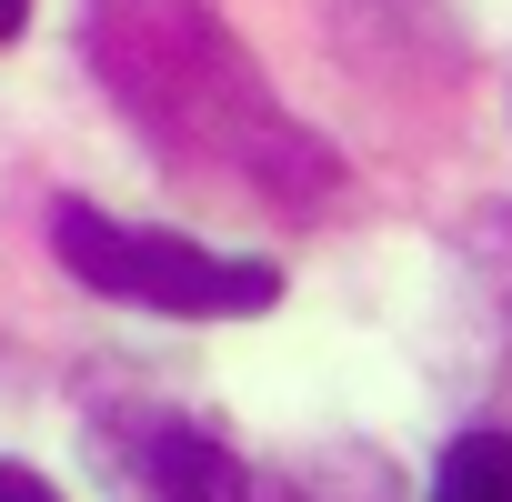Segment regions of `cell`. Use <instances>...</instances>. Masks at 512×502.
<instances>
[{"mask_svg":"<svg viewBox=\"0 0 512 502\" xmlns=\"http://www.w3.org/2000/svg\"><path fill=\"white\" fill-rule=\"evenodd\" d=\"M101 472H111L121 502H251L241 452L211 422H181V412H141L131 432H111Z\"/></svg>","mask_w":512,"mask_h":502,"instance_id":"obj_2","label":"cell"},{"mask_svg":"<svg viewBox=\"0 0 512 502\" xmlns=\"http://www.w3.org/2000/svg\"><path fill=\"white\" fill-rule=\"evenodd\" d=\"M51 251L101 302H141V312H171V322H262L282 302L272 262H241V251H201L181 231L111 221L101 201H51Z\"/></svg>","mask_w":512,"mask_h":502,"instance_id":"obj_1","label":"cell"},{"mask_svg":"<svg viewBox=\"0 0 512 502\" xmlns=\"http://www.w3.org/2000/svg\"><path fill=\"white\" fill-rule=\"evenodd\" d=\"M282 502H312V492H282ZM372 502H392V492H382V482H372Z\"/></svg>","mask_w":512,"mask_h":502,"instance_id":"obj_6","label":"cell"},{"mask_svg":"<svg viewBox=\"0 0 512 502\" xmlns=\"http://www.w3.org/2000/svg\"><path fill=\"white\" fill-rule=\"evenodd\" d=\"M21 21H31V0H0V41H11V31H21Z\"/></svg>","mask_w":512,"mask_h":502,"instance_id":"obj_5","label":"cell"},{"mask_svg":"<svg viewBox=\"0 0 512 502\" xmlns=\"http://www.w3.org/2000/svg\"><path fill=\"white\" fill-rule=\"evenodd\" d=\"M0 502H61V492H51L31 462H0Z\"/></svg>","mask_w":512,"mask_h":502,"instance_id":"obj_4","label":"cell"},{"mask_svg":"<svg viewBox=\"0 0 512 502\" xmlns=\"http://www.w3.org/2000/svg\"><path fill=\"white\" fill-rule=\"evenodd\" d=\"M432 502H512V432H452L432 462Z\"/></svg>","mask_w":512,"mask_h":502,"instance_id":"obj_3","label":"cell"}]
</instances>
